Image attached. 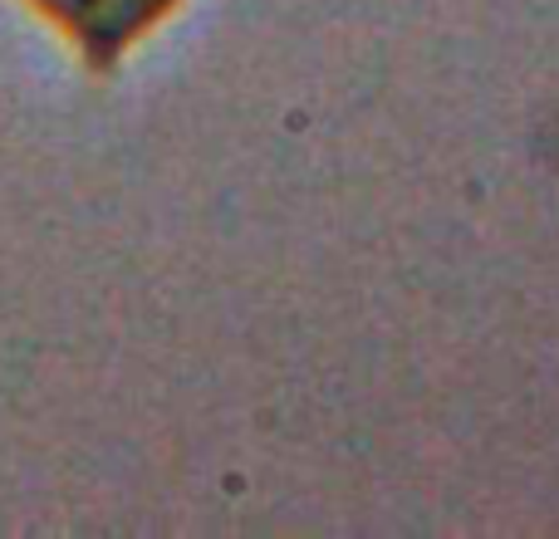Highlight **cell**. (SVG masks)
Instances as JSON below:
<instances>
[{
    "instance_id": "1",
    "label": "cell",
    "mask_w": 559,
    "mask_h": 539,
    "mask_svg": "<svg viewBox=\"0 0 559 539\" xmlns=\"http://www.w3.org/2000/svg\"><path fill=\"white\" fill-rule=\"evenodd\" d=\"M84 45L88 64H114L143 29H153L177 0H39Z\"/></svg>"
}]
</instances>
